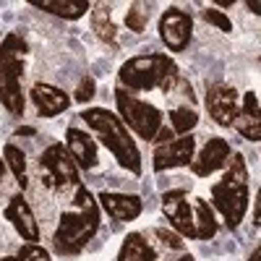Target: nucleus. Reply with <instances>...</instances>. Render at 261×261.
Returning a JSON list of instances; mask_svg holds the SVG:
<instances>
[{
  "mask_svg": "<svg viewBox=\"0 0 261 261\" xmlns=\"http://www.w3.org/2000/svg\"><path fill=\"white\" fill-rule=\"evenodd\" d=\"M73 209H65L53 232V248L60 256H76L94 241L102 225V206L97 196L81 186L73 191Z\"/></svg>",
  "mask_w": 261,
  "mask_h": 261,
  "instance_id": "nucleus-1",
  "label": "nucleus"
},
{
  "mask_svg": "<svg viewBox=\"0 0 261 261\" xmlns=\"http://www.w3.org/2000/svg\"><path fill=\"white\" fill-rule=\"evenodd\" d=\"M81 120L89 125V130L102 141V146L115 157V162L128 170L130 175H141V151L134 139V134L125 128V123L118 118V113L107 107H86L81 113Z\"/></svg>",
  "mask_w": 261,
  "mask_h": 261,
  "instance_id": "nucleus-2",
  "label": "nucleus"
},
{
  "mask_svg": "<svg viewBox=\"0 0 261 261\" xmlns=\"http://www.w3.org/2000/svg\"><path fill=\"white\" fill-rule=\"evenodd\" d=\"M212 206L222 217L227 230H238L246 220L251 206V188H248V165L241 151H232L220 183L212 186Z\"/></svg>",
  "mask_w": 261,
  "mask_h": 261,
  "instance_id": "nucleus-3",
  "label": "nucleus"
},
{
  "mask_svg": "<svg viewBox=\"0 0 261 261\" xmlns=\"http://www.w3.org/2000/svg\"><path fill=\"white\" fill-rule=\"evenodd\" d=\"M178 81H180L178 65L165 53L136 55L118 68V86L128 89L130 94L151 92V89H162L165 94H170Z\"/></svg>",
  "mask_w": 261,
  "mask_h": 261,
  "instance_id": "nucleus-4",
  "label": "nucleus"
},
{
  "mask_svg": "<svg viewBox=\"0 0 261 261\" xmlns=\"http://www.w3.org/2000/svg\"><path fill=\"white\" fill-rule=\"evenodd\" d=\"M27 58H29V45L27 39L11 32L0 42V105L16 118L24 115L27 97L21 89V79L27 71Z\"/></svg>",
  "mask_w": 261,
  "mask_h": 261,
  "instance_id": "nucleus-5",
  "label": "nucleus"
},
{
  "mask_svg": "<svg viewBox=\"0 0 261 261\" xmlns=\"http://www.w3.org/2000/svg\"><path fill=\"white\" fill-rule=\"evenodd\" d=\"M115 107L118 118L125 123L130 134H136L141 141H157L162 130V110L154 107L151 102L139 99L136 94H130L123 86H115Z\"/></svg>",
  "mask_w": 261,
  "mask_h": 261,
  "instance_id": "nucleus-6",
  "label": "nucleus"
},
{
  "mask_svg": "<svg viewBox=\"0 0 261 261\" xmlns=\"http://www.w3.org/2000/svg\"><path fill=\"white\" fill-rule=\"evenodd\" d=\"M39 170H42V183L53 191H68V188H81V172L79 165L73 162L71 151L65 144L55 141L39 154Z\"/></svg>",
  "mask_w": 261,
  "mask_h": 261,
  "instance_id": "nucleus-7",
  "label": "nucleus"
},
{
  "mask_svg": "<svg viewBox=\"0 0 261 261\" xmlns=\"http://www.w3.org/2000/svg\"><path fill=\"white\" fill-rule=\"evenodd\" d=\"M162 214L167 217L170 230H175L180 238L196 241V222H193V204L188 199V191L172 188L162 193Z\"/></svg>",
  "mask_w": 261,
  "mask_h": 261,
  "instance_id": "nucleus-8",
  "label": "nucleus"
},
{
  "mask_svg": "<svg viewBox=\"0 0 261 261\" xmlns=\"http://www.w3.org/2000/svg\"><path fill=\"white\" fill-rule=\"evenodd\" d=\"M204 107L217 125L230 128L235 125L238 113H241V94L230 84H212L204 97Z\"/></svg>",
  "mask_w": 261,
  "mask_h": 261,
  "instance_id": "nucleus-9",
  "label": "nucleus"
},
{
  "mask_svg": "<svg viewBox=\"0 0 261 261\" xmlns=\"http://www.w3.org/2000/svg\"><path fill=\"white\" fill-rule=\"evenodd\" d=\"M160 37L165 42V47L170 53H183L191 45V37H193V16L186 13L183 8L170 6L162 16H160Z\"/></svg>",
  "mask_w": 261,
  "mask_h": 261,
  "instance_id": "nucleus-10",
  "label": "nucleus"
},
{
  "mask_svg": "<svg viewBox=\"0 0 261 261\" xmlns=\"http://www.w3.org/2000/svg\"><path fill=\"white\" fill-rule=\"evenodd\" d=\"M193 157H196V139L193 136H175L172 141L154 146L151 167H154V172L178 170V167H188L193 162Z\"/></svg>",
  "mask_w": 261,
  "mask_h": 261,
  "instance_id": "nucleus-11",
  "label": "nucleus"
},
{
  "mask_svg": "<svg viewBox=\"0 0 261 261\" xmlns=\"http://www.w3.org/2000/svg\"><path fill=\"white\" fill-rule=\"evenodd\" d=\"M230 157H232L230 141L214 136V139H209L199 151H196V157H193V162H191V170H193L196 178H209V175H214L217 170L227 167Z\"/></svg>",
  "mask_w": 261,
  "mask_h": 261,
  "instance_id": "nucleus-12",
  "label": "nucleus"
},
{
  "mask_svg": "<svg viewBox=\"0 0 261 261\" xmlns=\"http://www.w3.org/2000/svg\"><path fill=\"white\" fill-rule=\"evenodd\" d=\"M3 214L24 243H39V222H37V217H34V212L27 201V196L21 191L11 196V201L6 204Z\"/></svg>",
  "mask_w": 261,
  "mask_h": 261,
  "instance_id": "nucleus-13",
  "label": "nucleus"
},
{
  "mask_svg": "<svg viewBox=\"0 0 261 261\" xmlns=\"http://www.w3.org/2000/svg\"><path fill=\"white\" fill-rule=\"evenodd\" d=\"M102 212L115 222H134L144 212V201L136 193H118V191H102L97 196Z\"/></svg>",
  "mask_w": 261,
  "mask_h": 261,
  "instance_id": "nucleus-14",
  "label": "nucleus"
},
{
  "mask_svg": "<svg viewBox=\"0 0 261 261\" xmlns=\"http://www.w3.org/2000/svg\"><path fill=\"white\" fill-rule=\"evenodd\" d=\"M29 99H32V105H34V110H37L39 118H58V115H63L65 110H68L71 102H73L63 89H58V86H53L47 81L32 84Z\"/></svg>",
  "mask_w": 261,
  "mask_h": 261,
  "instance_id": "nucleus-15",
  "label": "nucleus"
},
{
  "mask_svg": "<svg viewBox=\"0 0 261 261\" xmlns=\"http://www.w3.org/2000/svg\"><path fill=\"white\" fill-rule=\"evenodd\" d=\"M65 146H68L79 170H94L99 165V149H97V141L92 139L89 130L68 128L65 130Z\"/></svg>",
  "mask_w": 261,
  "mask_h": 261,
  "instance_id": "nucleus-16",
  "label": "nucleus"
},
{
  "mask_svg": "<svg viewBox=\"0 0 261 261\" xmlns=\"http://www.w3.org/2000/svg\"><path fill=\"white\" fill-rule=\"evenodd\" d=\"M235 130L241 134L246 141H261V102L256 92H246L241 99V113L235 120Z\"/></svg>",
  "mask_w": 261,
  "mask_h": 261,
  "instance_id": "nucleus-17",
  "label": "nucleus"
},
{
  "mask_svg": "<svg viewBox=\"0 0 261 261\" xmlns=\"http://www.w3.org/2000/svg\"><path fill=\"white\" fill-rule=\"evenodd\" d=\"M193 222H196V241H212V238L220 232L217 212L209 201L201 199V196L193 199Z\"/></svg>",
  "mask_w": 261,
  "mask_h": 261,
  "instance_id": "nucleus-18",
  "label": "nucleus"
},
{
  "mask_svg": "<svg viewBox=\"0 0 261 261\" xmlns=\"http://www.w3.org/2000/svg\"><path fill=\"white\" fill-rule=\"evenodd\" d=\"M118 261H160L157 251L144 238V232H128L118 251Z\"/></svg>",
  "mask_w": 261,
  "mask_h": 261,
  "instance_id": "nucleus-19",
  "label": "nucleus"
},
{
  "mask_svg": "<svg viewBox=\"0 0 261 261\" xmlns=\"http://www.w3.org/2000/svg\"><path fill=\"white\" fill-rule=\"evenodd\" d=\"M34 8L53 13L58 18H65V21H79L81 16L92 11V6L86 0H47V3H34Z\"/></svg>",
  "mask_w": 261,
  "mask_h": 261,
  "instance_id": "nucleus-20",
  "label": "nucleus"
},
{
  "mask_svg": "<svg viewBox=\"0 0 261 261\" xmlns=\"http://www.w3.org/2000/svg\"><path fill=\"white\" fill-rule=\"evenodd\" d=\"M3 160H6V167L11 170V175L16 178L18 188L21 191H27L29 186V167H27V151L24 149H18L13 141H8L3 146Z\"/></svg>",
  "mask_w": 261,
  "mask_h": 261,
  "instance_id": "nucleus-21",
  "label": "nucleus"
},
{
  "mask_svg": "<svg viewBox=\"0 0 261 261\" xmlns=\"http://www.w3.org/2000/svg\"><path fill=\"white\" fill-rule=\"evenodd\" d=\"M167 118H170V130L178 136H191V130L199 125V113H196V107H191V105L170 107Z\"/></svg>",
  "mask_w": 261,
  "mask_h": 261,
  "instance_id": "nucleus-22",
  "label": "nucleus"
},
{
  "mask_svg": "<svg viewBox=\"0 0 261 261\" xmlns=\"http://www.w3.org/2000/svg\"><path fill=\"white\" fill-rule=\"evenodd\" d=\"M89 13H92V29H94V34L102 42H107V45H115L118 32H115V24L110 18V6H107V3H97V6H92Z\"/></svg>",
  "mask_w": 261,
  "mask_h": 261,
  "instance_id": "nucleus-23",
  "label": "nucleus"
},
{
  "mask_svg": "<svg viewBox=\"0 0 261 261\" xmlns=\"http://www.w3.org/2000/svg\"><path fill=\"white\" fill-rule=\"evenodd\" d=\"M0 261H53V258H50V253L42 248L39 243H24L13 256H6Z\"/></svg>",
  "mask_w": 261,
  "mask_h": 261,
  "instance_id": "nucleus-24",
  "label": "nucleus"
},
{
  "mask_svg": "<svg viewBox=\"0 0 261 261\" xmlns=\"http://www.w3.org/2000/svg\"><path fill=\"white\" fill-rule=\"evenodd\" d=\"M149 6L146 3H134L128 8V13H125V27L130 29V32H136V34H141L144 29H146V21H149Z\"/></svg>",
  "mask_w": 261,
  "mask_h": 261,
  "instance_id": "nucleus-25",
  "label": "nucleus"
},
{
  "mask_svg": "<svg viewBox=\"0 0 261 261\" xmlns=\"http://www.w3.org/2000/svg\"><path fill=\"white\" fill-rule=\"evenodd\" d=\"M201 18L206 21V24H212L214 29L225 32V34L232 32V21H230V16H225L222 11H217V8H204V11H201Z\"/></svg>",
  "mask_w": 261,
  "mask_h": 261,
  "instance_id": "nucleus-26",
  "label": "nucleus"
},
{
  "mask_svg": "<svg viewBox=\"0 0 261 261\" xmlns=\"http://www.w3.org/2000/svg\"><path fill=\"white\" fill-rule=\"evenodd\" d=\"M94 94H97V81H94L92 76H84V79L79 81V86H76V92H73V102L86 105V102L94 99Z\"/></svg>",
  "mask_w": 261,
  "mask_h": 261,
  "instance_id": "nucleus-27",
  "label": "nucleus"
},
{
  "mask_svg": "<svg viewBox=\"0 0 261 261\" xmlns=\"http://www.w3.org/2000/svg\"><path fill=\"white\" fill-rule=\"evenodd\" d=\"M154 235H157V241H160L165 248H172V251H183V248H186V246H183V238H180L175 230L157 227V230H154Z\"/></svg>",
  "mask_w": 261,
  "mask_h": 261,
  "instance_id": "nucleus-28",
  "label": "nucleus"
},
{
  "mask_svg": "<svg viewBox=\"0 0 261 261\" xmlns=\"http://www.w3.org/2000/svg\"><path fill=\"white\" fill-rule=\"evenodd\" d=\"M253 225L261 227V186L256 191V204H253Z\"/></svg>",
  "mask_w": 261,
  "mask_h": 261,
  "instance_id": "nucleus-29",
  "label": "nucleus"
},
{
  "mask_svg": "<svg viewBox=\"0 0 261 261\" xmlns=\"http://www.w3.org/2000/svg\"><path fill=\"white\" fill-rule=\"evenodd\" d=\"M248 261H261V243L251 251V256H248Z\"/></svg>",
  "mask_w": 261,
  "mask_h": 261,
  "instance_id": "nucleus-30",
  "label": "nucleus"
},
{
  "mask_svg": "<svg viewBox=\"0 0 261 261\" xmlns=\"http://www.w3.org/2000/svg\"><path fill=\"white\" fill-rule=\"evenodd\" d=\"M6 170H8V167H6V160H3V157H0V180H3V178H6Z\"/></svg>",
  "mask_w": 261,
  "mask_h": 261,
  "instance_id": "nucleus-31",
  "label": "nucleus"
},
{
  "mask_svg": "<svg viewBox=\"0 0 261 261\" xmlns=\"http://www.w3.org/2000/svg\"><path fill=\"white\" fill-rule=\"evenodd\" d=\"M251 11H256V13H261V3H246Z\"/></svg>",
  "mask_w": 261,
  "mask_h": 261,
  "instance_id": "nucleus-32",
  "label": "nucleus"
},
{
  "mask_svg": "<svg viewBox=\"0 0 261 261\" xmlns=\"http://www.w3.org/2000/svg\"><path fill=\"white\" fill-rule=\"evenodd\" d=\"M178 261H196V258H193V256H191V253H183V256H180V258H178Z\"/></svg>",
  "mask_w": 261,
  "mask_h": 261,
  "instance_id": "nucleus-33",
  "label": "nucleus"
}]
</instances>
